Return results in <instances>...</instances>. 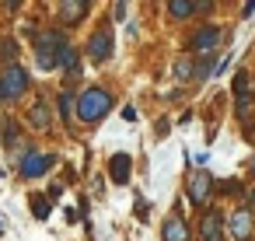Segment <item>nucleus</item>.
Returning <instances> with one entry per match:
<instances>
[{
  "instance_id": "obj_5",
  "label": "nucleus",
  "mask_w": 255,
  "mask_h": 241,
  "mask_svg": "<svg viewBox=\"0 0 255 241\" xmlns=\"http://www.w3.org/2000/svg\"><path fill=\"white\" fill-rule=\"evenodd\" d=\"M217 42H220V28L206 25V28H199V32L189 39V49H192V53H213Z\"/></svg>"
},
{
  "instance_id": "obj_7",
  "label": "nucleus",
  "mask_w": 255,
  "mask_h": 241,
  "mask_svg": "<svg viewBox=\"0 0 255 241\" xmlns=\"http://www.w3.org/2000/svg\"><path fill=\"white\" fill-rule=\"evenodd\" d=\"M161 234H164V241H189V224H185L178 213H171V217L164 220Z\"/></svg>"
},
{
  "instance_id": "obj_4",
  "label": "nucleus",
  "mask_w": 255,
  "mask_h": 241,
  "mask_svg": "<svg viewBox=\"0 0 255 241\" xmlns=\"http://www.w3.org/2000/svg\"><path fill=\"white\" fill-rule=\"evenodd\" d=\"M63 46H67L63 35H46V39H39V46H35L39 67H42V70H56V67H60V49H63Z\"/></svg>"
},
{
  "instance_id": "obj_9",
  "label": "nucleus",
  "mask_w": 255,
  "mask_h": 241,
  "mask_svg": "<svg viewBox=\"0 0 255 241\" xmlns=\"http://www.w3.org/2000/svg\"><path fill=\"white\" fill-rule=\"evenodd\" d=\"M231 234H234V241H248V234H252V213L248 210L231 213Z\"/></svg>"
},
{
  "instance_id": "obj_24",
  "label": "nucleus",
  "mask_w": 255,
  "mask_h": 241,
  "mask_svg": "<svg viewBox=\"0 0 255 241\" xmlns=\"http://www.w3.org/2000/svg\"><path fill=\"white\" fill-rule=\"evenodd\" d=\"M0 231H4V227H0Z\"/></svg>"
},
{
  "instance_id": "obj_18",
  "label": "nucleus",
  "mask_w": 255,
  "mask_h": 241,
  "mask_svg": "<svg viewBox=\"0 0 255 241\" xmlns=\"http://www.w3.org/2000/svg\"><path fill=\"white\" fill-rule=\"evenodd\" d=\"M49 206H53V199H49V196H32V213H35L39 220H46V217H49Z\"/></svg>"
},
{
  "instance_id": "obj_11",
  "label": "nucleus",
  "mask_w": 255,
  "mask_h": 241,
  "mask_svg": "<svg viewBox=\"0 0 255 241\" xmlns=\"http://www.w3.org/2000/svg\"><path fill=\"white\" fill-rule=\"evenodd\" d=\"M203 241H224V234H220V213H206L203 217Z\"/></svg>"
},
{
  "instance_id": "obj_22",
  "label": "nucleus",
  "mask_w": 255,
  "mask_h": 241,
  "mask_svg": "<svg viewBox=\"0 0 255 241\" xmlns=\"http://www.w3.org/2000/svg\"><path fill=\"white\" fill-rule=\"evenodd\" d=\"M123 119H126V122H136V109L126 105V109H123Z\"/></svg>"
},
{
  "instance_id": "obj_23",
  "label": "nucleus",
  "mask_w": 255,
  "mask_h": 241,
  "mask_svg": "<svg viewBox=\"0 0 255 241\" xmlns=\"http://www.w3.org/2000/svg\"><path fill=\"white\" fill-rule=\"evenodd\" d=\"M248 199H252V203H255V189H252V192H248Z\"/></svg>"
},
{
  "instance_id": "obj_13",
  "label": "nucleus",
  "mask_w": 255,
  "mask_h": 241,
  "mask_svg": "<svg viewBox=\"0 0 255 241\" xmlns=\"http://www.w3.org/2000/svg\"><path fill=\"white\" fill-rule=\"evenodd\" d=\"M60 14H63V21H81L84 14H88V4H84V0H81V4H74V0H67V4H60Z\"/></svg>"
},
{
  "instance_id": "obj_19",
  "label": "nucleus",
  "mask_w": 255,
  "mask_h": 241,
  "mask_svg": "<svg viewBox=\"0 0 255 241\" xmlns=\"http://www.w3.org/2000/svg\"><path fill=\"white\" fill-rule=\"evenodd\" d=\"M192 74H196V63L182 56V60L175 63V77H182V81H185V77H192Z\"/></svg>"
},
{
  "instance_id": "obj_8",
  "label": "nucleus",
  "mask_w": 255,
  "mask_h": 241,
  "mask_svg": "<svg viewBox=\"0 0 255 241\" xmlns=\"http://www.w3.org/2000/svg\"><path fill=\"white\" fill-rule=\"evenodd\" d=\"M210 185H213V178L206 175V171H199V175H192V182H189V199L199 206V203H206V196H210Z\"/></svg>"
},
{
  "instance_id": "obj_12",
  "label": "nucleus",
  "mask_w": 255,
  "mask_h": 241,
  "mask_svg": "<svg viewBox=\"0 0 255 241\" xmlns=\"http://www.w3.org/2000/svg\"><path fill=\"white\" fill-rule=\"evenodd\" d=\"M32 122H35V129H49V122H53L49 102H35L32 105Z\"/></svg>"
},
{
  "instance_id": "obj_6",
  "label": "nucleus",
  "mask_w": 255,
  "mask_h": 241,
  "mask_svg": "<svg viewBox=\"0 0 255 241\" xmlns=\"http://www.w3.org/2000/svg\"><path fill=\"white\" fill-rule=\"evenodd\" d=\"M88 56H91L95 63H105V60L112 56V35H109V32H95L91 42H88Z\"/></svg>"
},
{
  "instance_id": "obj_21",
  "label": "nucleus",
  "mask_w": 255,
  "mask_h": 241,
  "mask_svg": "<svg viewBox=\"0 0 255 241\" xmlns=\"http://www.w3.org/2000/svg\"><path fill=\"white\" fill-rule=\"evenodd\" d=\"M14 53H18V42H4V49H0L4 60H14Z\"/></svg>"
},
{
  "instance_id": "obj_2",
  "label": "nucleus",
  "mask_w": 255,
  "mask_h": 241,
  "mask_svg": "<svg viewBox=\"0 0 255 241\" xmlns=\"http://www.w3.org/2000/svg\"><path fill=\"white\" fill-rule=\"evenodd\" d=\"M56 164V154H42V150H28L21 161H18V171L21 178H42L49 168Z\"/></svg>"
},
{
  "instance_id": "obj_10",
  "label": "nucleus",
  "mask_w": 255,
  "mask_h": 241,
  "mask_svg": "<svg viewBox=\"0 0 255 241\" xmlns=\"http://www.w3.org/2000/svg\"><path fill=\"white\" fill-rule=\"evenodd\" d=\"M129 164H133V157H129V154H116V157H112L109 175H112V182H116V185H126V182H129Z\"/></svg>"
},
{
  "instance_id": "obj_20",
  "label": "nucleus",
  "mask_w": 255,
  "mask_h": 241,
  "mask_svg": "<svg viewBox=\"0 0 255 241\" xmlns=\"http://www.w3.org/2000/svg\"><path fill=\"white\" fill-rule=\"evenodd\" d=\"M70 95H60V116H63V122H70Z\"/></svg>"
},
{
  "instance_id": "obj_25",
  "label": "nucleus",
  "mask_w": 255,
  "mask_h": 241,
  "mask_svg": "<svg viewBox=\"0 0 255 241\" xmlns=\"http://www.w3.org/2000/svg\"><path fill=\"white\" fill-rule=\"evenodd\" d=\"M252 168H255V164H252Z\"/></svg>"
},
{
  "instance_id": "obj_17",
  "label": "nucleus",
  "mask_w": 255,
  "mask_h": 241,
  "mask_svg": "<svg viewBox=\"0 0 255 241\" xmlns=\"http://www.w3.org/2000/svg\"><path fill=\"white\" fill-rule=\"evenodd\" d=\"M4 143H7V150H18V122L14 119H4Z\"/></svg>"
},
{
  "instance_id": "obj_16",
  "label": "nucleus",
  "mask_w": 255,
  "mask_h": 241,
  "mask_svg": "<svg viewBox=\"0 0 255 241\" xmlns=\"http://www.w3.org/2000/svg\"><path fill=\"white\" fill-rule=\"evenodd\" d=\"M234 98H238V105L248 102V74H245V70L234 74Z\"/></svg>"
},
{
  "instance_id": "obj_15",
  "label": "nucleus",
  "mask_w": 255,
  "mask_h": 241,
  "mask_svg": "<svg viewBox=\"0 0 255 241\" xmlns=\"http://www.w3.org/2000/svg\"><path fill=\"white\" fill-rule=\"evenodd\" d=\"M77 63H81V56H77V49L67 42V46L60 49V67H63V70H77Z\"/></svg>"
},
{
  "instance_id": "obj_3",
  "label": "nucleus",
  "mask_w": 255,
  "mask_h": 241,
  "mask_svg": "<svg viewBox=\"0 0 255 241\" xmlns=\"http://www.w3.org/2000/svg\"><path fill=\"white\" fill-rule=\"evenodd\" d=\"M28 88V70L25 67H7L0 74V98H21V91Z\"/></svg>"
},
{
  "instance_id": "obj_1",
  "label": "nucleus",
  "mask_w": 255,
  "mask_h": 241,
  "mask_svg": "<svg viewBox=\"0 0 255 241\" xmlns=\"http://www.w3.org/2000/svg\"><path fill=\"white\" fill-rule=\"evenodd\" d=\"M109 109H112V95H109L105 88H84L81 98H77V116H81L84 122H98V119H105Z\"/></svg>"
},
{
  "instance_id": "obj_14",
  "label": "nucleus",
  "mask_w": 255,
  "mask_h": 241,
  "mask_svg": "<svg viewBox=\"0 0 255 241\" xmlns=\"http://www.w3.org/2000/svg\"><path fill=\"white\" fill-rule=\"evenodd\" d=\"M196 11H199V4H192V0H171V4H168V14L171 18H189Z\"/></svg>"
}]
</instances>
